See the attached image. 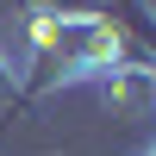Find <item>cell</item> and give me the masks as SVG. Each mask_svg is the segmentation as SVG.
Returning a JSON list of instances; mask_svg holds the SVG:
<instances>
[{
    "label": "cell",
    "mask_w": 156,
    "mask_h": 156,
    "mask_svg": "<svg viewBox=\"0 0 156 156\" xmlns=\"http://www.w3.org/2000/svg\"><path fill=\"white\" fill-rule=\"evenodd\" d=\"M131 25H137V31H144L150 44H156V19H150V12H131Z\"/></svg>",
    "instance_id": "cell-1"
},
{
    "label": "cell",
    "mask_w": 156,
    "mask_h": 156,
    "mask_svg": "<svg viewBox=\"0 0 156 156\" xmlns=\"http://www.w3.org/2000/svg\"><path fill=\"white\" fill-rule=\"evenodd\" d=\"M0 94H6V75H0Z\"/></svg>",
    "instance_id": "cell-2"
}]
</instances>
